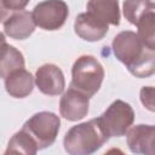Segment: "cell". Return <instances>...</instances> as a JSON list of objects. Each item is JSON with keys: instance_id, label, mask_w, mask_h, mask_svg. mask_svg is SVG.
Listing matches in <instances>:
<instances>
[{"instance_id": "obj_16", "label": "cell", "mask_w": 155, "mask_h": 155, "mask_svg": "<svg viewBox=\"0 0 155 155\" xmlns=\"http://www.w3.org/2000/svg\"><path fill=\"white\" fill-rule=\"evenodd\" d=\"M151 10H154V0H125L122 4L124 16L133 25Z\"/></svg>"}, {"instance_id": "obj_15", "label": "cell", "mask_w": 155, "mask_h": 155, "mask_svg": "<svg viewBox=\"0 0 155 155\" xmlns=\"http://www.w3.org/2000/svg\"><path fill=\"white\" fill-rule=\"evenodd\" d=\"M38 145L35 140L30 137V134L21 128L18 132H16L12 138L8 140L7 149L5 150V154H25V155H34L38 153Z\"/></svg>"}, {"instance_id": "obj_2", "label": "cell", "mask_w": 155, "mask_h": 155, "mask_svg": "<svg viewBox=\"0 0 155 155\" xmlns=\"http://www.w3.org/2000/svg\"><path fill=\"white\" fill-rule=\"evenodd\" d=\"M110 137L99 119L73 126L64 136V150L70 155H90L101 149Z\"/></svg>"}, {"instance_id": "obj_17", "label": "cell", "mask_w": 155, "mask_h": 155, "mask_svg": "<svg viewBox=\"0 0 155 155\" xmlns=\"http://www.w3.org/2000/svg\"><path fill=\"white\" fill-rule=\"evenodd\" d=\"M138 28V38L150 48L155 50V12L154 10L147 12L136 24Z\"/></svg>"}, {"instance_id": "obj_4", "label": "cell", "mask_w": 155, "mask_h": 155, "mask_svg": "<svg viewBox=\"0 0 155 155\" xmlns=\"http://www.w3.org/2000/svg\"><path fill=\"white\" fill-rule=\"evenodd\" d=\"M59 127V116L51 111H40L28 119L22 128L30 134L40 150L51 147L56 142Z\"/></svg>"}, {"instance_id": "obj_18", "label": "cell", "mask_w": 155, "mask_h": 155, "mask_svg": "<svg viewBox=\"0 0 155 155\" xmlns=\"http://www.w3.org/2000/svg\"><path fill=\"white\" fill-rule=\"evenodd\" d=\"M140 101L147 109L154 111V88L151 86H144L140 90Z\"/></svg>"}, {"instance_id": "obj_5", "label": "cell", "mask_w": 155, "mask_h": 155, "mask_svg": "<svg viewBox=\"0 0 155 155\" xmlns=\"http://www.w3.org/2000/svg\"><path fill=\"white\" fill-rule=\"evenodd\" d=\"M98 119L109 137H121L126 134L133 124L134 111L128 103L117 99L113 102Z\"/></svg>"}, {"instance_id": "obj_10", "label": "cell", "mask_w": 155, "mask_h": 155, "mask_svg": "<svg viewBox=\"0 0 155 155\" xmlns=\"http://www.w3.org/2000/svg\"><path fill=\"white\" fill-rule=\"evenodd\" d=\"M127 131V145L132 153L154 154L155 127L153 125H136Z\"/></svg>"}, {"instance_id": "obj_1", "label": "cell", "mask_w": 155, "mask_h": 155, "mask_svg": "<svg viewBox=\"0 0 155 155\" xmlns=\"http://www.w3.org/2000/svg\"><path fill=\"white\" fill-rule=\"evenodd\" d=\"M115 57L136 78H148L155 71V50L148 47L132 30L119 33L113 40Z\"/></svg>"}, {"instance_id": "obj_7", "label": "cell", "mask_w": 155, "mask_h": 155, "mask_svg": "<svg viewBox=\"0 0 155 155\" xmlns=\"http://www.w3.org/2000/svg\"><path fill=\"white\" fill-rule=\"evenodd\" d=\"M90 97L76 88L69 87L59 101V113L69 121L84 119L88 113Z\"/></svg>"}, {"instance_id": "obj_3", "label": "cell", "mask_w": 155, "mask_h": 155, "mask_svg": "<svg viewBox=\"0 0 155 155\" xmlns=\"http://www.w3.org/2000/svg\"><path fill=\"white\" fill-rule=\"evenodd\" d=\"M104 69L96 57L84 54L79 57L71 68L70 87L79 90L88 97L94 96L102 86Z\"/></svg>"}, {"instance_id": "obj_19", "label": "cell", "mask_w": 155, "mask_h": 155, "mask_svg": "<svg viewBox=\"0 0 155 155\" xmlns=\"http://www.w3.org/2000/svg\"><path fill=\"white\" fill-rule=\"evenodd\" d=\"M29 4V0H4V5L8 11H21Z\"/></svg>"}, {"instance_id": "obj_13", "label": "cell", "mask_w": 155, "mask_h": 155, "mask_svg": "<svg viewBox=\"0 0 155 155\" xmlns=\"http://www.w3.org/2000/svg\"><path fill=\"white\" fill-rule=\"evenodd\" d=\"M86 8L88 13L107 24H120V8L117 0H88Z\"/></svg>"}, {"instance_id": "obj_9", "label": "cell", "mask_w": 155, "mask_h": 155, "mask_svg": "<svg viewBox=\"0 0 155 155\" xmlns=\"http://www.w3.org/2000/svg\"><path fill=\"white\" fill-rule=\"evenodd\" d=\"M74 30L78 36L86 41H98L105 36L109 30V24L98 19L88 12L80 13L75 18Z\"/></svg>"}, {"instance_id": "obj_12", "label": "cell", "mask_w": 155, "mask_h": 155, "mask_svg": "<svg viewBox=\"0 0 155 155\" xmlns=\"http://www.w3.org/2000/svg\"><path fill=\"white\" fill-rule=\"evenodd\" d=\"M6 92L13 98H24L33 92L34 76L24 68L12 71L5 78Z\"/></svg>"}, {"instance_id": "obj_20", "label": "cell", "mask_w": 155, "mask_h": 155, "mask_svg": "<svg viewBox=\"0 0 155 155\" xmlns=\"http://www.w3.org/2000/svg\"><path fill=\"white\" fill-rule=\"evenodd\" d=\"M7 15H8V10L5 7L4 0H0V23L7 18Z\"/></svg>"}, {"instance_id": "obj_21", "label": "cell", "mask_w": 155, "mask_h": 155, "mask_svg": "<svg viewBox=\"0 0 155 155\" xmlns=\"http://www.w3.org/2000/svg\"><path fill=\"white\" fill-rule=\"evenodd\" d=\"M6 44V39H5V35L0 31V47L2 46V45H5Z\"/></svg>"}, {"instance_id": "obj_8", "label": "cell", "mask_w": 155, "mask_h": 155, "mask_svg": "<svg viewBox=\"0 0 155 155\" xmlns=\"http://www.w3.org/2000/svg\"><path fill=\"white\" fill-rule=\"evenodd\" d=\"M35 84L40 92L47 96H58L64 91L63 71L56 64H44L35 73Z\"/></svg>"}, {"instance_id": "obj_6", "label": "cell", "mask_w": 155, "mask_h": 155, "mask_svg": "<svg viewBox=\"0 0 155 155\" xmlns=\"http://www.w3.org/2000/svg\"><path fill=\"white\" fill-rule=\"evenodd\" d=\"M68 16L69 8L63 0H44L31 12L35 25L44 30H57L62 28Z\"/></svg>"}, {"instance_id": "obj_11", "label": "cell", "mask_w": 155, "mask_h": 155, "mask_svg": "<svg viewBox=\"0 0 155 155\" xmlns=\"http://www.w3.org/2000/svg\"><path fill=\"white\" fill-rule=\"evenodd\" d=\"M35 23L31 13L25 10L15 12L4 21V30L7 36L15 40H24L35 30Z\"/></svg>"}, {"instance_id": "obj_14", "label": "cell", "mask_w": 155, "mask_h": 155, "mask_svg": "<svg viewBox=\"0 0 155 155\" xmlns=\"http://www.w3.org/2000/svg\"><path fill=\"white\" fill-rule=\"evenodd\" d=\"M24 68V57L15 46L5 44L0 47V78H6L12 71Z\"/></svg>"}]
</instances>
